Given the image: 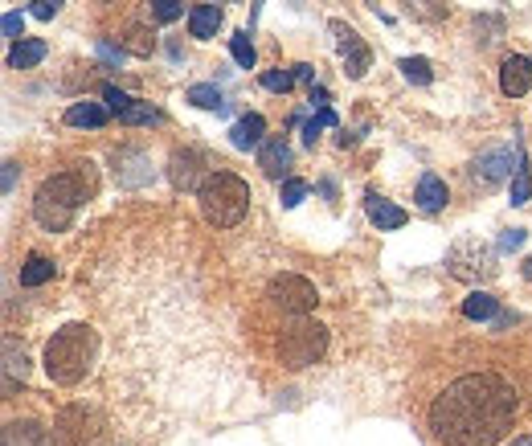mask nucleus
<instances>
[{
  "instance_id": "nucleus-32",
  "label": "nucleus",
  "mask_w": 532,
  "mask_h": 446,
  "mask_svg": "<svg viewBox=\"0 0 532 446\" xmlns=\"http://www.w3.org/2000/svg\"><path fill=\"white\" fill-rule=\"evenodd\" d=\"M397 66H402V74H406L410 82H418V86H426V82L434 78V74H430V62H426V58H402Z\"/></svg>"
},
{
  "instance_id": "nucleus-8",
  "label": "nucleus",
  "mask_w": 532,
  "mask_h": 446,
  "mask_svg": "<svg viewBox=\"0 0 532 446\" xmlns=\"http://www.w3.org/2000/svg\"><path fill=\"white\" fill-rule=\"evenodd\" d=\"M91 172H82V168H70V172H58V176H50V181H41V189H37V197H50V201H58V205H66V209H78L86 197H91Z\"/></svg>"
},
{
  "instance_id": "nucleus-40",
  "label": "nucleus",
  "mask_w": 532,
  "mask_h": 446,
  "mask_svg": "<svg viewBox=\"0 0 532 446\" xmlns=\"http://www.w3.org/2000/svg\"><path fill=\"white\" fill-rule=\"evenodd\" d=\"M13 185H17V164L9 160V164H5V193H13Z\"/></svg>"
},
{
  "instance_id": "nucleus-20",
  "label": "nucleus",
  "mask_w": 532,
  "mask_h": 446,
  "mask_svg": "<svg viewBox=\"0 0 532 446\" xmlns=\"http://www.w3.org/2000/svg\"><path fill=\"white\" fill-rule=\"evenodd\" d=\"M217 29H221V9L217 5H197L189 13V33L193 37H213Z\"/></svg>"
},
{
  "instance_id": "nucleus-4",
  "label": "nucleus",
  "mask_w": 532,
  "mask_h": 446,
  "mask_svg": "<svg viewBox=\"0 0 532 446\" xmlns=\"http://www.w3.org/2000/svg\"><path fill=\"white\" fill-rule=\"evenodd\" d=\"M328 348V328L324 324H312V320H299L295 328H287L279 336V361L287 369H307L316 365Z\"/></svg>"
},
{
  "instance_id": "nucleus-3",
  "label": "nucleus",
  "mask_w": 532,
  "mask_h": 446,
  "mask_svg": "<svg viewBox=\"0 0 532 446\" xmlns=\"http://www.w3.org/2000/svg\"><path fill=\"white\" fill-rule=\"evenodd\" d=\"M197 205H201V213H205L209 226L234 230L238 221L250 213V185L242 181V176H234V172H226V168H217V172H209L205 181H201Z\"/></svg>"
},
{
  "instance_id": "nucleus-19",
  "label": "nucleus",
  "mask_w": 532,
  "mask_h": 446,
  "mask_svg": "<svg viewBox=\"0 0 532 446\" xmlns=\"http://www.w3.org/2000/svg\"><path fill=\"white\" fill-rule=\"evenodd\" d=\"M41 58H46V41L21 37L17 46H13V54H9V66H13V70H29V66H37Z\"/></svg>"
},
{
  "instance_id": "nucleus-31",
  "label": "nucleus",
  "mask_w": 532,
  "mask_h": 446,
  "mask_svg": "<svg viewBox=\"0 0 532 446\" xmlns=\"http://www.w3.org/2000/svg\"><path fill=\"white\" fill-rule=\"evenodd\" d=\"M119 46H123L127 54H140V58H148V54H152V41H148V33H144V29H127Z\"/></svg>"
},
{
  "instance_id": "nucleus-24",
  "label": "nucleus",
  "mask_w": 532,
  "mask_h": 446,
  "mask_svg": "<svg viewBox=\"0 0 532 446\" xmlns=\"http://www.w3.org/2000/svg\"><path fill=\"white\" fill-rule=\"evenodd\" d=\"M66 123H70V127H103V123H107V111H103L99 103H74V107L66 111Z\"/></svg>"
},
{
  "instance_id": "nucleus-30",
  "label": "nucleus",
  "mask_w": 532,
  "mask_h": 446,
  "mask_svg": "<svg viewBox=\"0 0 532 446\" xmlns=\"http://www.w3.org/2000/svg\"><path fill=\"white\" fill-rule=\"evenodd\" d=\"M152 17L160 25H172V21L185 17V5H181V0H152Z\"/></svg>"
},
{
  "instance_id": "nucleus-33",
  "label": "nucleus",
  "mask_w": 532,
  "mask_h": 446,
  "mask_svg": "<svg viewBox=\"0 0 532 446\" xmlns=\"http://www.w3.org/2000/svg\"><path fill=\"white\" fill-rule=\"evenodd\" d=\"M103 99H107V107H111L115 115H123V111L131 107V95H123L119 86H103Z\"/></svg>"
},
{
  "instance_id": "nucleus-6",
  "label": "nucleus",
  "mask_w": 532,
  "mask_h": 446,
  "mask_svg": "<svg viewBox=\"0 0 532 446\" xmlns=\"http://www.w3.org/2000/svg\"><path fill=\"white\" fill-rule=\"evenodd\" d=\"M451 275L455 279H496L500 266H496V250L483 246L479 238H463L455 250H451Z\"/></svg>"
},
{
  "instance_id": "nucleus-25",
  "label": "nucleus",
  "mask_w": 532,
  "mask_h": 446,
  "mask_svg": "<svg viewBox=\"0 0 532 446\" xmlns=\"http://www.w3.org/2000/svg\"><path fill=\"white\" fill-rule=\"evenodd\" d=\"M193 107H201V111H221L226 103H221V91L217 86H209V82H197V86H189V95H185Z\"/></svg>"
},
{
  "instance_id": "nucleus-17",
  "label": "nucleus",
  "mask_w": 532,
  "mask_h": 446,
  "mask_svg": "<svg viewBox=\"0 0 532 446\" xmlns=\"http://www.w3.org/2000/svg\"><path fill=\"white\" fill-rule=\"evenodd\" d=\"M5 446H50V434L41 430L33 418H21V422L5 426Z\"/></svg>"
},
{
  "instance_id": "nucleus-28",
  "label": "nucleus",
  "mask_w": 532,
  "mask_h": 446,
  "mask_svg": "<svg viewBox=\"0 0 532 446\" xmlns=\"http://www.w3.org/2000/svg\"><path fill=\"white\" fill-rule=\"evenodd\" d=\"M295 82H299L295 70H266L262 74V86H266V91H275V95H287Z\"/></svg>"
},
{
  "instance_id": "nucleus-21",
  "label": "nucleus",
  "mask_w": 532,
  "mask_h": 446,
  "mask_svg": "<svg viewBox=\"0 0 532 446\" xmlns=\"http://www.w3.org/2000/svg\"><path fill=\"white\" fill-rule=\"evenodd\" d=\"M463 316H467V320H496V316H500V303L487 295V291H471V295L463 299Z\"/></svg>"
},
{
  "instance_id": "nucleus-13",
  "label": "nucleus",
  "mask_w": 532,
  "mask_h": 446,
  "mask_svg": "<svg viewBox=\"0 0 532 446\" xmlns=\"http://www.w3.org/2000/svg\"><path fill=\"white\" fill-rule=\"evenodd\" d=\"M168 176L176 189H201V156L197 152H176L168 164Z\"/></svg>"
},
{
  "instance_id": "nucleus-37",
  "label": "nucleus",
  "mask_w": 532,
  "mask_h": 446,
  "mask_svg": "<svg viewBox=\"0 0 532 446\" xmlns=\"http://www.w3.org/2000/svg\"><path fill=\"white\" fill-rule=\"evenodd\" d=\"M520 246H524V230H508V234L500 238V250H504V254H512V250H520Z\"/></svg>"
},
{
  "instance_id": "nucleus-1",
  "label": "nucleus",
  "mask_w": 532,
  "mask_h": 446,
  "mask_svg": "<svg viewBox=\"0 0 532 446\" xmlns=\"http://www.w3.org/2000/svg\"><path fill=\"white\" fill-rule=\"evenodd\" d=\"M516 418V389L496 373H471L447 385L430 406V430L442 446H496Z\"/></svg>"
},
{
  "instance_id": "nucleus-43",
  "label": "nucleus",
  "mask_w": 532,
  "mask_h": 446,
  "mask_svg": "<svg viewBox=\"0 0 532 446\" xmlns=\"http://www.w3.org/2000/svg\"><path fill=\"white\" fill-rule=\"evenodd\" d=\"M512 446H532V434H524V438H516Z\"/></svg>"
},
{
  "instance_id": "nucleus-44",
  "label": "nucleus",
  "mask_w": 532,
  "mask_h": 446,
  "mask_svg": "<svg viewBox=\"0 0 532 446\" xmlns=\"http://www.w3.org/2000/svg\"><path fill=\"white\" fill-rule=\"evenodd\" d=\"M50 5H58V9H62V0H50Z\"/></svg>"
},
{
  "instance_id": "nucleus-11",
  "label": "nucleus",
  "mask_w": 532,
  "mask_h": 446,
  "mask_svg": "<svg viewBox=\"0 0 532 446\" xmlns=\"http://www.w3.org/2000/svg\"><path fill=\"white\" fill-rule=\"evenodd\" d=\"M115 176H119V185H127V189H140V185H148L152 181V156L148 152H136V148H127V152H119L115 156Z\"/></svg>"
},
{
  "instance_id": "nucleus-29",
  "label": "nucleus",
  "mask_w": 532,
  "mask_h": 446,
  "mask_svg": "<svg viewBox=\"0 0 532 446\" xmlns=\"http://www.w3.org/2000/svg\"><path fill=\"white\" fill-rule=\"evenodd\" d=\"M532 197V176H528V164L520 160L516 164V176H512V205H524Z\"/></svg>"
},
{
  "instance_id": "nucleus-35",
  "label": "nucleus",
  "mask_w": 532,
  "mask_h": 446,
  "mask_svg": "<svg viewBox=\"0 0 532 446\" xmlns=\"http://www.w3.org/2000/svg\"><path fill=\"white\" fill-rule=\"evenodd\" d=\"M418 17H422V21H442V17H447V5H442V0H422V5H418Z\"/></svg>"
},
{
  "instance_id": "nucleus-18",
  "label": "nucleus",
  "mask_w": 532,
  "mask_h": 446,
  "mask_svg": "<svg viewBox=\"0 0 532 446\" xmlns=\"http://www.w3.org/2000/svg\"><path fill=\"white\" fill-rule=\"evenodd\" d=\"M426 213H438L442 205H447V181L442 176H434V172H426L422 181H418V197H414Z\"/></svg>"
},
{
  "instance_id": "nucleus-42",
  "label": "nucleus",
  "mask_w": 532,
  "mask_h": 446,
  "mask_svg": "<svg viewBox=\"0 0 532 446\" xmlns=\"http://www.w3.org/2000/svg\"><path fill=\"white\" fill-rule=\"evenodd\" d=\"M524 279L532 283V258H524Z\"/></svg>"
},
{
  "instance_id": "nucleus-27",
  "label": "nucleus",
  "mask_w": 532,
  "mask_h": 446,
  "mask_svg": "<svg viewBox=\"0 0 532 446\" xmlns=\"http://www.w3.org/2000/svg\"><path fill=\"white\" fill-rule=\"evenodd\" d=\"M230 50H234V62H238L242 70H254L258 54H254V41H250V33H234V37H230Z\"/></svg>"
},
{
  "instance_id": "nucleus-5",
  "label": "nucleus",
  "mask_w": 532,
  "mask_h": 446,
  "mask_svg": "<svg viewBox=\"0 0 532 446\" xmlns=\"http://www.w3.org/2000/svg\"><path fill=\"white\" fill-rule=\"evenodd\" d=\"M103 422L86 406H62L54 418V446H99Z\"/></svg>"
},
{
  "instance_id": "nucleus-16",
  "label": "nucleus",
  "mask_w": 532,
  "mask_h": 446,
  "mask_svg": "<svg viewBox=\"0 0 532 446\" xmlns=\"http://www.w3.org/2000/svg\"><path fill=\"white\" fill-rule=\"evenodd\" d=\"M287 164H291V148H287V140H266L262 144V152H258V168L271 176V181H279V176L287 172Z\"/></svg>"
},
{
  "instance_id": "nucleus-12",
  "label": "nucleus",
  "mask_w": 532,
  "mask_h": 446,
  "mask_svg": "<svg viewBox=\"0 0 532 446\" xmlns=\"http://www.w3.org/2000/svg\"><path fill=\"white\" fill-rule=\"evenodd\" d=\"M500 86H504V95H512V99L528 95V86H532V62L524 54H508L504 66H500Z\"/></svg>"
},
{
  "instance_id": "nucleus-34",
  "label": "nucleus",
  "mask_w": 532,
  "mask_h": 446,
  "mask_svg": "<svg viewBox=\"0 0 532 446\" xmlns=\"http://www.w3.org/2000/svg\"><path fill=\"white\" fill-rule=\"evenodd\" d=\"M307 197V181H287L283 185V209H295Z\"/></svg>"
},
{
  "instance_id": "nucleus-36",
  "label": "nucleus",
  "mask_w": 532,
  "mask_h": 446,
  "mask_svg": "<svg viewBox=\"0 0 532 446\" xmlns=\"http://www.w3.org/2000/svg\"><path fill=\"white\" fill-rule=\"evenodd\" d=\"M21 29H25V17H21V13H9V17H5V37L21 41Z\"/></svg>"
},
{
  "instance_id": "nucleus-2",
  "label": "nucleus",
  "mask_w": 532,
  "mask_h": 446,
  "mask_svg": "<svg viewBox=\"0 0 532 446\" xmlns=\"http://www.w3.org/2000/svg\"><path fill=\"white\" fill-rule=\"evenodd\" d=\"M95 352H99V336H95L91 324H66L46 344V373H50V381L78 385L86 373H91Z\"/></svg>"
},
{
  "instance_id": "nucleus-23",
  "label": "nucleus",
  "mask_w": 532,
  "mask_h": 446,
  "mask_svg": "<svg viewBox=\"0 0 532 446\" xmlns=\"http://www.w3.org/2000/svg\"><path fill=\"white\" fill-rule=\"evenodd\" d=\"M25 373H29V356H25V348H17V340H5V385H9V393L17 389V377L25 381Z\"/></svg>"
},
{
  "instance_id": "nucleus-10",
  "label": "nucleus",
  "mask_w": 532,
  "mask_h": 446,
  "mask_svg": "<svg viewBox=\"0 0 532 446\" xmlns=\"http://www.w3.org/2000/svg\"><path fill=\"white\" fill-rule=\"evenodd\" d=\"M332 33L340 37V54H344V74L348 78H365V70L373 66V54H369V46L357 37V29H348V25H332Z\"/></svg>"
},
{
  "instance_id": "nucleus-26",
  "label": "nucleus",
  "mask_w": 532,
  "mask_h": 446,
  "mask_svg": "<svg viewBox=\"0 0 532 446\" xmlns=\"http://www.w3.org/2000/svg\"><path fill=\"white\" fill-rule=\"evenodd\" d=\"M160 119V111L152 107V103H140V99H131V107L119 115V123H127V127H140V123H156Z\"/></svg>"
},
{
  "instance_id": "nucleus-22",
  "label": "nucleus",
  "mask_w": 532,
  "mask_h": 446,
  "mask_svg": "<svg viewBox=\"0 0 532 446\" xmlns=\"http://www.w3.org/2000/svg\"><path fill=\"white\" fill-rule=\"evenodd\" d=\"M50 279H54V262L41 258V254H29L25 266H21V287H41V283H50Z\"/></svg>"
},
{
  "instance_id": "nucleus-9",
  "label": "nucleus",
  "mask_w": 532,
  "mask_h": 446,
  "mask_svg": "<svg viewBox=\"0 0 532 446\" xmlns=\"http://www.w3.org/2000/svg\"><path fill=\"white\" fill-rule=\"evenodd\" d=\"M512 176V148H487L479 152V160L471 164V181H479L483 189H492Z\"/></svg>"
},
{
  "instance_id": "nucleus-39",
  "label": "nucleus",
  "mask_w": 532,
  "mask_h": 446,
  "mask_svg": "<svg viewBox=\"0 0 532 446\" xmlns=\"http://www.w3.org/2000/svg\"><path fill=\"white\" fill-rule=\"evenodd\" d=\"M324 131V123L320 119H312V123H303V144H316V136Z\"/></svg>"
},
{
  "instance_id": "nucleus-38",
  "label": "nucleus",
  "mask_w": 532,
  "mask_h": 446,
  "mask_svg": "<svg viewBox=\"0 0 532 446\" xmlns=\"http://www.w3.org/2000/svg\"><path fill=\"white\" fill-rule=\"evenodd\" d=\"M54 13H58V5H50V0H37V5H33V17L37 21H50Z\"/></svg>"
},
{
  "instance_id": "nucleus-41",
  "label": "nucleus",
  "mask_w": 532,
  "mask_h": 446,
  "mask_svg": "<svg viewBox=\"0 0 532 446\" xmlns=\"http://www.w3.org/2000/svg\"><path fill=\"white\" fill-rule=\"evenodd\" d=\"M291 70H295L299 82H316V70H312V66H291Z\"/></svg>"
},
{
  "instance_id": "nucleus-15",
  "label": "nucleus",
  "mask_w": 532,
  "mask_h": 446,
  "mask_svg": "<svg viewBox=\"0 0 532 446\" xmlns=\"http://www.w3.org/2000/svg\"><path fill=\"white\" fill-rule=\"evenodd\" d=\"M262 136H266V119H262V115H242V119L230 127V144H234L238 152H250L254 144H262Z\"/></svg>"
},
{
  "instance_id": "nucleus-14",
  "label": "nucleus",
  "mask_w": 532,
  "mask_h": 446,
  "mask_svg": "<svg viewBox=\"0 0 532 446\" xmlns=\"http://www.w3.org/2000/svg\"><path fill=\"white\" fill-rule=\"evenodd\" d=\"M365 209H369V221L381 226V230H402L406 226V209H397L393 201H381L377 193L365 197Z\"/></svg>"
},
{
  "instance_id": "nucleus-7",
  "label": "nucleus",
  "mask_w": 532,
  "mask_h": 446,
  "mask_svg": "<svg viewBox=\"0 0 532 446\" xmlns=\"http://www.w3.org/2000/svg\"><path fill=\"white\" fill-rule=\"evenodd\" d=\"M266 299H271L275 307H283L287 316H307V311H316V303H320L316 287L307 283V279H299V275L271 279V291H266Z\"/></svg>"
}]
</instances>
